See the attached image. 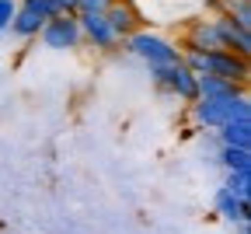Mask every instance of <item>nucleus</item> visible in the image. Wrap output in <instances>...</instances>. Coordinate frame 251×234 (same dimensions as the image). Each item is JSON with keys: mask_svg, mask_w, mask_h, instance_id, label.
<instances>
[{"mask_svg": "<svg viewBox=\"0 0 251 234\" xmlns=\"http://www.w3.org/2000/svg\"><path fill=\"white\" fill-rule=\"evenodd\" d=\"M227 14H230V21H234L237 28L251 31V4H248V0H237V4H230Z\"/></svg>", "mask_w": 251, "mask_h": 234, "instance_id": "obj_15", "label": "nucleus"}, {"mask_svg": "<svg viewBox=\"0 0 251 234\" xmlns=\"http://www.w3.org/2000/svg\"><path fill=\"white\" fill-rule=\"evenodd\" d=\"M216 147H241L251 150V119H230L216 129Z\"/></svg>", "mask_w": 251, "mask_h": 234, "instance_id": "obj_10", "label": "nucleus"}, {"mask_svg": "<svg viewBox=\"0 0 251 234\" xmlns=\"http://www.w3.org/2000/svg\"><path fill=\"white\" fill-rule=\"evenodd\" d=\"M119 46L129 53L133 59H140L147 70H157V66H168V63L181 59L178 42L168 39V35H161V31H153V28H136L133 35H126Z\"/></svg>", "mask_w": 251, "mask_h": 234, "instance_id": "obj_2", "label": "nucleus"}, {"mask_svg": "<svg viewBox=\"0 0 251 234\" xmlns=\"http://www.w3.org/2000/svg\"><path fill=\"white\" fill-rule=\"evenodd\" d=\"M14 11H18V0H0V31H7Z\"/></svg>", "mask_w": 251, "mask_h": 234, "instance_id": "obj_17", "label": "nucleus"}, {"mask_svg": "<svg viewBox=\"0 0 251 234\" xmlns=\"http://www.w3.org/2000/svg\"><path fill=\"white\" fill-rule=\"evenodd\" d=\"M77 25H80V39L91 46V49H101V53H112L119 49V35L112 31V25L105 21V14H77Z\"/></svg>", "mask_w": 251, "mask_h": 234, "instance_id": "obj_6", "label": "nucleus"}, {"mask_svg": "<svg viewBox=\"0 0 251 234\" xmlns=\"http://www.w3.org/2000/svg\"><path fill=\"white\" fill-rule=\"evenodd\" d=\"M39 39H42V46L46 49H80V25H77V14H56V18H49L46 25H42V31H39Z\"/></svg>", "mask_w": 251, "mask_h": 234, "instance_id": "obj_5", "label": "nucleus"}, {"mask_svg": "<svg viewBox=\"0 0 251 234\" xmlns=\"http://www.w3.org/2000/svg\"><path fill=\"white\" fill-rule=\"evenodd\" d=\"M105 21L112 25V31H115L119 39L133 35L136 28H143V21H140V14L133 11V4H129V0H115V4L105 11Z\"/></svg>", "mask_w": 251, "mask_h": 234, "instance_id": "obj_8", "label": "nucleus"}, {"mask_svg": "<svg viewBox=\"0 0 251 234\" xmlns=\"http://www.w3.org/2000/svg\"><path fill=\"white\" fill-rule=\"evenodd\" d=\"M216 164L224 172H251V150L241 147H216Z\"/></svg>", "mask_w": 251, "mask_h": 234, "instance_id": "obj_13", "label": "nucleus"}, {"mask_svg": "<svg viewBox=\"0 0 251 234\" xmlns=\"http://www.w3.org/2000/svg\"><path fill=\"white\" fill-rule=\"evenodd\" d=\"M220 49V35H216V25L213 18H196L188 21L181 31V53H216Z\"/></svg>", "mask_w": 251, "mask_h": 234, "instance_id": "obj_7", "label": "nucleus"}, {"mask_svg": "<svg viewBox=\"0 0 251 234\" xmlns=\"http://www.w3.org/2000/svg\"><path fill=\"white\" fill-rule=\"evenodd\" d=\"M115 0H77V14H105Z\"/></svg>", "mask_w": 251, "mask_h": 234, "instance_id": "obj_16", "label": "nucleus"}, {"mask_svg": "<svg viewBox=\"0 0 251 234\" xmlns=\"http://www.w3.org/2000/svg\"><path fill=\"white\" fill-rule=\"evenodd\" d=\"M56 7V14H77V0H49Z\"/></svg>", "mask_w": 251, "mask_h": 234, "instance_id": "obj_18", "label": "nucleus"}, {"mask_svg": "<svg viewBox=\"0 0 251 234\" xmlns=\"http://www.w3.org/2000/svg\"><path fill=\"white\" fill-rule=\"evenodd\" d=\"M224 189L241 203H251V172H224Z\"/></svg>", "mask_w": 251, "mask_h": 234, "instance_id": "obj_14", "label": "nucleus"}, {"mask_svg": "<svg viewBox=\"0 0 251 234\" xmlns=\"http://www.w3.org/2000/svg\"><path fill=\"white\" fill-rule=\"evenodd\" d=\"M150 81L153 88L168 94V98H178V102L192 105L196 102V74L188 70V66L178 59V63H168V66H157V70H150Z\"/></svg>", "mask_w": 251, "mask_h": 234, "instance_id": "obj_4", "label": "nucleus"}, {"mask_svg": "<svg viewBox=\"0 0 251 234\" xmlns=\"http://www.w3.org/2000/svg\"><path fill=\"white\" fill-rule=\"evenodd\" d=\"M213 210H216V217H224L227 224H248V217H251V203H241V199L230 196L224 185H220L216 196H213Z\"/></svg>", "mask_w": 251, "mask_h": 234, "instance_id": "obj_9", "label": "nucleus"}, {"mask_svg": "<svg viewBox=\"0 0 251 234\" xmlns=\"http://www.w3.org/2000/svg\"><path fill=\"white\" fill-rule=\"evenodd\" d=\"M237 94H248V88L220 77H196V98H237Z\"/></svg>", "mask_w": 251, "mask_h": 234, "instance_id": "obj_12", "label": "nucleus"}, {"mask_svg": "<svg viewBox=\"0 0 251 234\" xmlns=\"http://www.w3.org/2000/svg\"><path fill=\"white\" fill-rule=\"evenodd\" d=\"M181 63L196 77H220V81H230V84H241V88H248V77H251L248 59L234 56L227 49H216V53H181Z\"/></svg>", "mask_w": 251, "mask_h": 234, "instance_id": "obj_1", "label": "nucleus"}, {"mask_svg": "<svg viewBox=\"0 0 251 234\" xmlns=\"http://www.w3.org/2000/svg\"><path fill=\"white\" fill-rule=\"evenodd\" d=\"M42 25H46V18H39L35 11H28V7H18V11H14V18H11V25H7V31H11L14 39L28 42V39H39Z\"/></svg>", "mask_w": 251, "mask_h": 234, "instance_id": "obj_11", "label": "nucleus"}, {"mask_svg": "<svg viewBox=\"0 0 251 234\" xmlns=\"http://www.w3.org/2000/svg\"><path fill=\"white\" fill-rule=\"evenodd\" d=\"M188 116H192L196 129H220L230 119H251V102L248 94H237V98H196L188 105Z\"/></svg>", "mask_w": 251, "mask_h": 234, "instance_id": "obj_3", "label": "nucleus"}, {"mask_svg": "<svg viewBox=\"0 0 251 234\" xmlns=\"http://www.w3.org/2000/svg\"><path fill=\"white\" fill-rule=\"evenodd\" d=\"M237 227H241V234H251V227H248V224H237Z\"/></svg>", "mask_w": 251, "mask_h": 234, "instance_id": "obj_19", "label": "nucleus"}]
</instances>
